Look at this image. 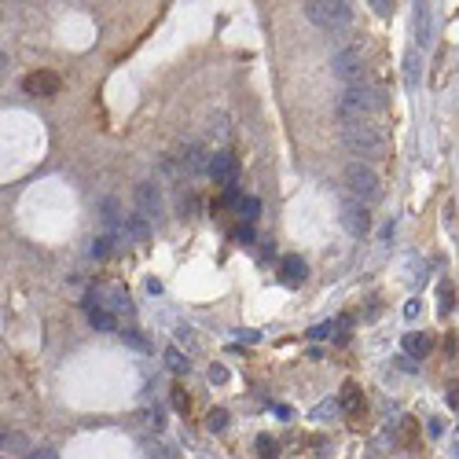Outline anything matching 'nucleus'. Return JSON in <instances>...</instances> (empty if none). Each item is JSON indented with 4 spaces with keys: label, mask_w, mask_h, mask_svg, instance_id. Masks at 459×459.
Masks as SVG:
<instances>
[{
    "label": "nucleus",
    "mask_w": 459,
    "mask_h": 459,
    "mask_svg": "<svg viewBox=\"0 0 459 459\" xmlns=\"http://www.w3.org/2000/svg\"><path fill=\"white\" fill-rule=\"evenodd\" d=\"M4 448L8 452H22V448H30V437L19 434V430H4Z\"/></svg>",
    "instance_id": "nucleus-19"
},
{
    "label": "nucleus",
    "mask_w": 459,
    "mask_h": 459,
    "mask_svg": "<svg viewBox=\"0 0 459 459\" xmlns=\"http://www.w3.org/2000/svg\"><path fill=\"white\" fill-rule=\"evenodd\" d=\"M209 162L213 155H206L202 143H188L184 155H180V169H184V176H199V173H209Z\"/></svg>",
    "instance_id": "nucleus-8"
},
{
    "label": "nucleus",
    "mask_w": 459,
    "mask_h": 459,
    "mask_svg": "<svg viewBox=\"0 0 459 459\" xmlns=\"http://www.w3.org/2000/svg\"><path fill=\"white\" fill-rule=\"evenodd\" d=\"M166 368L176 371V375H180V371H188V356L180 353L176 346H169V349H166Z\"/></svg>",
    "instance_id": "nucleus-20"
},
{
    "label": "nucleus",
    "mask_w": 459,
    "mask_h": 459,
    "mask_svg": "<svg viewBox=\"0 0 459 459\" xmlns=\"http://www.w3.org/2000/svg\"><path fill=\"white\" fill-rule=\"evenodd\" d=\"M342 408H346V412H356V408H360V389L353 382L342 389Z\"/></svg>",
    "instance_id": "nucleus-24"
},
{
    "label": "nucleus",
    "mask_w": 459,
    "mask_h": 459,
    "mask_svg": "<svg viewBox=\"0 0 459 459\" xmlns=\"http://www.w3.org/2000/svg\"><path fill=\"white\" fill-rule=\"evenodd\" d=\"M342 224H346V232L349 235H368V228H371V213L364 202H356L353 195H346L342 199Z\"/></svg>",
    "instance_id": "nucleus-6"
},
{
    "label": "nucleus",
    "mask_w": 459,
    "mask_h": 459,
    "mask_svg": "<svg viewBox=\"0 0 459 459\" xmlns=\"http://www.w3.org/2000/svg\"><path fill=\"white\" fill-rule=\"evenodd\" d=\"M280 276H283V283H287V287H298V283H305L309 265H305L298 254H287V257H283V265H280Z\"/></svg>",
    "instance_id": "nucleus-11"
},
{
    "label": "nucleus",
    "mask_w": 459,
    "mask_h": 459,
    "mask_svg": "<svg viewBox=\"0 0 459 459\" xmlns=\"http://www.w3.org/2000/svg\"><path fill=\"white\" fill-rule=\"evenodd\" d=\"M302 11L309 22L323 30H342L353 19V4H346V0H309V4H302Z\"/></svg>",
    "instance_id": "nucleus-4"
},
{
    "label": "nucleus",
    "mask_w": 459,
    "mask_h": 459,
    "mask_svg": "<svg viewBox=\"0 0 459 459\" xmlns=\"http://www.w3.org/2000/svg\"><path fill=\"white\" fill-rule=\"evenodd\" d=\"M382 92H371L364 85H346L338 92V100H335V114L342 118V125H353V122H368V114L375 107H382L379 100Z\"/></svg>",
    "instance_id": "nucleus-2"
},
{
    "label": "nucleus",
    "mask_w": 459,
    "mask_h": 459,
    "mask_svg": "<svg viewBox=\"0 0 459 459\" xmlns=\"http://www.w3.org/2000/svg\"><path fill=\"white\" fill-rule=\"evenodd\" d=\"M173 404L180 408V412H184V408H188V397H184V393H180V389H176V393H173Z\"/></svg>",
    "instance_id": "nucleus-32"
},
{
    "label": "nucleus",
    "mask_w": 459,
    "mask_h": 459,
    "mask_svg": "<svg viewBox=\"0 0 459 459\" xmlns=\"http://www.w3.org/2000/svg\"><path fill=\"white\" fill-rule=\"evenodd\" d=\"M448 309H452V290L445 287L441 290V316H448Z\"/></svg>",
    "instance_id": "nucleus-31"
},
{
    "label": "nucleus",
    "mask_w": 459,
    "mask_h": 459,
    "mask_svg": "<svg viewBox=\"0 0 459 459\" xmlns=\"http://www.w3.org/2000/svg\"><path fill=\"white\" fill-rule=\"evenodd\" d=\"M85 309H89V323L96 327V331H118V320H114V313L107 305H100V302H85Z\"/></svg>",
    "instance_id": "nucleus-12"
},
{
    "label": "nucleus",
    "mask_w": 459,
    "mask_h": 459,
    "mask_svg": "<svg viewBox=\"0 0 459 459\" xmlns=\"http://www.w3.org/2000/svg\"><path fill=\"white\" fill-rule=\"evenodd\" d=\"M235 239L243 243V247H247V243H254V224H243L239 232H235Z\"/></svg>",
    "instance_id": "nucleus-28"
},
{
    "label": "nucleus",
    "mask_w": 459,
    "mask_h": 459,
    "mask_svg": "<svg viewBox=\"0 0 459 459\" xmlns=\"http://www.w3.org/2000/svg\"><path fill=\"white\" fill-rule=\"evenodd\" d=\"M125 342H129V346H133V349H147V338L140 335V331H133V327H129V331H118Z\"/></svg>",
    "instance_id": "nucleus-25"
},
{
    "label": "nucleus",
    "mask_w": 459,
    "mask_h": 459,
    "mask_svg": "<svg viewBox=\"0 0 459 459\" xmlns=\"http://www.w3.org/2000/svg\"><path fill=\"white\" fill-rule=\"evenodd\" d=\"M342 180H346V191L353 195L356 202L371 206V202L382 199V180H379V173H375L368 162H349L346 173H342Z\"/></svg>",
    "instance_id": "nucleus-3"
},
{
    "label": "nucleus",
    "mask_w": 459,
    "mask_h": 459,
    "mask_svg": "<svg viewBox=\"0 0 459 459\" xmlns=\"http://www.w3.org/2000/svg\"><path fill=\"white\" fill-rule=\"evenodd\" d=\"M404 81L415 89V48H412V52H408V59H404Z\"/></svg>",
    "instance_id": "nucleus-26"
},
{
    "label": "nucleus",
    "mask_w": 459,
    "mask_h": 459,
    "mask_svg": "<svg viewBox=\"0 0 459 459\" xmlns=\"http://www.w3.org/2000/svg\"><path fill=\"white\" fill-rule=\"evenodd\" d=\"M125 235L133 239V243H147V239H151V224H147V217L133 213V217L125 221Z\"/></svg>",
    "instance_id": "nucleus-15"
},
{
    "label": "nucleus",
    "mask_w": 459,
    "mask_h": 459,
    "mask_svg": "<svg viewBox=\"0 0 459 459\" xmlns=\"http://www.w3.org/2000/svg\"><path fill=\"white\" fill-rule=\"evenodd\" d=\"M209 379H213V382H228V368L213 364V368H209Z\"/></svg>",
    "instance_id": "nucleus-29"
},
{
    "label": "nucleus",
    "mask_w": 459,
    "mask_h": 459,
    "mask_svg": "<svg viewBox=\"0 0 459 459\" xmlns=\"http://www.w3.org/2000/svg\"><path fill=\"white\" fill-rule=\"evenodd\" d=\"M209 136H213V140H221V143L232 136V125H228L224 114H213V118H209Z\"/></svg>",
    "instance_id": "nucleus-17"
},
{
    "label": "nucleus",
    "mask_w": 459,
    "mask_h": 459,
    "mask_svg": "<svg viewBox=\"0 0 459 459\" xmlns=\"http://www.w3.org/2000/svg\"><path fill=\"white\" fill-rule=\"evenodd\" d=\"M331 70L346 81V85H356V81L364 77V56H360V48H338L331 56Z\"/></svg>",
    "instance_id": "nucleus-5"
},
{
    "label": "nucleus",
    "mask_w": 459,
    "mask_h": 459,
    "mask_svg": "<svg viewBox=\"0 0 459 459\" xmlns=\"http://www.w3.org/2000/svg\"><path fill=\"white\" fill-rule=\"evenodd\" d=\"M136 209H140V217H158L162 213V188L155 184V180H147V184L136 188Z\"/></svg>",
    "instance_id": "nucleus-9"
},
{
    "label": "nucleus",
    "mask_w": 459,
    "mask_h": 459,
    "mask_svg": "<svg viewBox=\"0 0 459 459\" xmlns=\"http://www.w3.org/2000/svg\"><path fill=\"white\" fill-rule=\"evenodd\" d=\"M257 455L261 459H280V445L272 437H257Z\"/></svg>",
    "instance_id": "nucleus-22"
},
{
    "label": "nucleus",
    "mask_w": 459,
    "mask_h": 459,
    "mask_svg": "<svg viewBox=\"0 0 459 459\" xmlns=\"http://www.w3.org/2000/svg\"><path fill=\"white\" fill-rule=\"evenodd\" d=\"M114 243H118V235H96L92 239V257H110Z\"/></svg>",
    "instance_id": "nucleus-18"
},
{
    "label": "nucleus",
    "mask_w": 459,
    "mask_h": 459,
    "mask_svg": "<svg viewBox=\"0 0 459 459\" xmlns=\"http://www.w3.org/2000/svg\"><path fill=\"white\" fill-rule=\"evenodd\" d=\"M342 143H346L349 155H356V162H379L386 155V136H382V129L371 125V122L342 125Z\"/></svg>",
    "instance_id": "nucleus-1"
},
{
    "label": "nucleus",
    "mask_w": 459,
    "mask_h": 459,
    "mask_svg": "<svg viewBox=\"0 0 459 459\" xmlns=\"http://www.w3.org/2000/svg\"><path fill=\"white\" fill-rule=\"evenodd\" d=\"M430 349H434L430 335H422V331H408V335H404V353H408V356H419V360H422Z\"/></svg>",
    "instance_id": "nucleus-13"
},
{
    "label": "nucleus",
    "mask_w": 459,
    "mask_h": 459,
    "mask_svg": "<svg viewBox=\"0 0 459 459\" xmlns=\"http://www.w3.org/2000/svg\"><path fill=\"white\" fill-rule=\"evenodd\" d=\"M257 213H261V202L254 199V195H250V199H243V202H239V217L247 221V224H254V221H257Z\"/></svg>",
    "instance_id": "nucleus-21"
},
{
    "label": "nucleus",
    "mask_w": 459,
    "mask_h": 459,
    "mask_svg": "<svg viewBox=\"0 0 459 459\" xmlns=\"http://www.w3.org/2000/svg\"><path fill=\"white\" fill-rule=\"evenodd\" d=\"M206 426L213 434H221V430H228V412H221V408H213V412L206 415Z\"/></svg>",
    "instance_id": "nucleus-23"
},
{
    "label": "nucleus",
    "mask_w": 459,
    "mask_h": 459,
    "mask_svg": "<svg viewBox=\"0 0 459 459\" xmlns=\"http://www.w3.org/2000/svg\"><path fill=\"white\" fill-rule=\"evenodd\" d=\"M100 217H103V224H107V235H114V232H118V228L125 232V221H122L118 199H103V206H100Z\"/></svg>",
    "instance_id": "nucleus-14"
},
{
    "label": "nucleus",
    "mask_w": 459,
    "mask_h": 459,
    "mask_svg": "<svg viewBox=\"0 0 459 459\" xmlns=\"http://www.w3.org/2000/svg\"><path fill=\"white\" fill-rule=\"evenodd\" d=\"M103 294H107V298H110L107 305L114 309V313H133V302H129V294H125L122 287H107Z\"/></svg>",
    "instance_id": "nucleus-16"
},
{
    "label": "nucleus",
    "mask_w": 459,
    "mask_h": 459,
    "mask_svg": "<svg viewBox=\"0 0 459 459\" xmlns=\"http://www.w3.org/2000/svg\"><path fill=\"white\" fill-rule=\"evenodd\" d=\"M22 85H26L30 96H56L59 92V77L48 74V70H37V74H30Z\"/></svg>",
    "instance_id": "nucleus-10"
},
{
    "label": "nucleus",
    "mask_w": 459,
    "mask_h": 459,
    "mask_svg": "<svg viewBox=\"0 0 459 459\" xmlns=\"http://www.w3.org/2000/svg\"><path fill=\"white\" fill-rule=\"evenodd\" d=\"M375 15H379V19H386V15H393V4H386V0H375Z\"/></svg>",
    "instance_id": "nucleus-30"
},
{
    "label": "nucleus",
    "mask_w": 459,
    "mask_h": 459,
    "mask_svg": "<svg viewBox=\"0 0 459 459\" xmlns=\"http://www.w3.org/2000/svg\"><path fill=\"white\" fill-rule=\"evenodd\" d=\"M415 313H419V302H408V305H404V316H408V320H412Z\"/></svg>",
    "instance_id": "nucleus-33"
},
{
    "label": "nucleus",
    "mask_w": 459,
    "mask_h": 459,
    "mask_svg": "<svg viewBox=\"0 0 459 459\" xmlns=\"http://www.w3.org/2000/svg\"><path fill=\"white\" fill-rule=\"evenodd\" d=\"M209 176L217 180V184L232 188L235 180H239V162H235V155H232V151H217V155H213V162H209Z\"/></svg>",
    "instance_id": "nucleus-7"
},
{
    "label": "nucleus",
    "mask_w": 459,
    "mask_h": 459,
    "mask_svg": "<svg viewBox=\"0 0 459 459\" xmlns=\"http://www.w3.org/2000/svg\"><path fill=\"white\" fill-rule=\"evenodd\" d=\"M30 459H59V452H56V448H48V445H41V448L30 452Z\"/></svg>",
    "instance_id": "nucleus-27"
}]
</instances>
